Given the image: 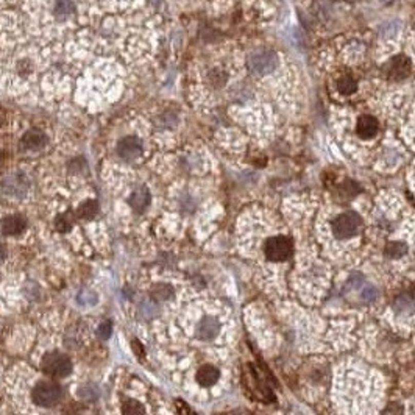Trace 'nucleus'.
Returning <instances> with one entry per match:
<instances>
[{
    "label": "nucleus",
    "mask_w": 415,
    "mask_h": 415,
    "mask_svg": "<svg viewBox=\"0 0 415 415\" xmlns=\"http://www.w3.org/2000/svg\"><path fill=\"white\" fill-rule=\"evenodd\" d=\"M406 251H407L406 244L398 242V241H397V242H390V244H387V247H386V256L390 258V259L401 258Z\"/></svg>",
    "instance_id": "a211bd4d"
},
{
    "label": "nucleus",
    "mask_w": 415,
    "mask_h": 415,
    "mask_svg": "<svg viewBox=\"0 0 415 415\" xmlns=\"http://www.w3.org/2000/svg\"><path fill=\"white\" fill-rule=\"evenodd\" d=\"M393 309L400 315H410L415 312V300L410 298L409 295H401L395 300Z\"/></svg>",
    "instance_id": "2eb2a0df"
},
{
    "label": "nucleus",
    "mask_w": 415,
    "mask_h": 415,
    "mask_svg": "<svg viewBox=\"0 0 415 415\" xmlns=\"http://www.w3.org/2000/svg\"><path fill=\"white\" fill-rule=\"evenodd\" d=\"M220 371L214 365H203L197 371V381L203 387H211L217 383Z\"/></svg>",
    "instance_id": "9b49d317"
},
{
    "label": "nucleus",
    "mask_w": 415,
    "mask_h": 415,
    "mask_svg": "<svg viewBox=\"0 0 415 415\" xmlns=\"http://www.w3.org/2000/svg\"><path fill=\"white\" fill-rule=\"evenodd\" d=\"M117 153L125 161H133V160L139 158V155L142 153V142H141V139L136 137V136L124 137L119 142V145H117Z\"/></svg>",
    "instance_id": "0eeeda50"
},
{
    "label": "nucleus",
    "mask_w": 415,
    "mask_h": 415,
    "mask_svg": "<svg viewBox=\"0 0 415 415\" xmlns=\"http://www.w3.org/2000/svg\"><path fill=\"white\" fill-rule=\"evenodd\" d=\"M5 254H7V251H5V248L0 245V261H4V258H5Z\"/></svg>",
    "instance_id": "c85d7f7f"
},
{
    "label": "nucleus",
    "mask_w": 415,
    "mask_h": 415,
    "mask_svg": "<svg viewBox=\"0 0 415 415\" xmlns=\"http://www.w3.org/2000/svg\"><path fill=\"white\" fill-rule=\"evenodd\" d=\"M97 212H98V205L94 200H88L82 203V206L77 209V214L80 219H92L97 215Z\"/></svg>",
    "instance_id": "f3484780"
},
{
    "label": "nucleus",
    "mask_w": 415,
    "mask_h": 415,
    "mask_svg": "<svg viewBox=\"0 0 415 415\" xmlns=\"http://www.w3.org/2000/svg\"><path fill=\"white\" fill-rule=\"evenodd\" d=\"M0 160H2V153H0Z\"/></svg>",
    "instance_id": "2f4dec72"
},
{
    "label": "nucleus",
    "mask_w": 415,
    "mask_h": 415,
    "mask_svg": "<svg viewBox=\"0 0 415 415\" xmlns=\"http://www.w3.org/2000/svg\"><path fill=\"white\" fill-rule=\"evenodd\" d=\"M148 203H150V192H148L147 187H144V186L142 187H137V189L130 197V205L137 212L145 211V208L148 206Z\"/></svg>",
    "instance_id": "4468645a"
},
{
    "label": "nucleus",
    "mask_w": 415,
    "mask_h": 415,
    "mask_svg": "<svg viewBox=\"0 0 415 415\" xmlns=\"http://www.w3.org/2000/svg\"><path fill=\"white\" fill-rule=\"evenodd\" d=\"M354 89H356V80H353L351 77H344V78H341V82H339V91L345 95L354 92Z\"/></svg>",
    "instance_id": "412c9836"
},
{
    "label": "nucleus",
    "mask_w": 415,
    "mask_h": 415,
    "mask_svg": "<svg viewBox=\"0 0 415 415\" xmlns=\"http://www.w3.org/2000/svg\"><path fill=\"white\" fill-rule=\"evenodd\" d=\"M122 413L124 415H142L144 406L136 400H127L122 406Z\"/></svg>",
    "instance_id": "6ab92c4d"
},
{
    "label": "nucleus",
    "mask_w": 415,
    "mask_h": 415,
    "mask_svg": "<svg viewBox=\"0 0 415 415\" xmlns=\"http://www.w3.org/2000/svg\"><path fill=\"white\" fill-rule=\"evenodd\" d=\"M264 253H266L267 259L273 262L286 261L292 253V242L284 236L270 238L269 241H266V245H264Z\"/></svg>",
    "instance_id": "39448f33"
},
{
    "label": "nucleus",
    "mask_w": 415,
    "mask_h": 415,
    "mask_svg": "<svg viewBox=\"0 0 415 415\" xmlns=\"http://www.w3.org/2000/svg\"><path fill=\"white\" fill-rule=\"evenodd\" d=\"M250 69L258 75H267L272 73L278 67V55L273 50L262 49L254 52L250 56Z\"/></svg>",
    "instance_id": "20e7f679"
},
{
    "label": "nucleus",
    "mask_w": 415,
    "mask_h": 415,
    "mask_svg": "<svg viewBox=\"0 0 415 415\" xmlns=\"http://www.w3.org/2000/svg\"><path fill=\"white\" fill-rule=\"evenodd\" d=\"M111 332H112V325L111 322H103L98 329H97V335L102 339V341H108V339L111 337Z\"/></svg>",
    "instance_id": "b1692460"
},
{
    "label": "nucleus",
    "mask_w": 415,
    "mask_h": 415,
    "mask_svg": "<svg viewBox=\"0 0 415 415\" xmlns=\"http://www.w3.org/2000/svg\"><path fill=\"white\" fill-rule=\"evenodd\" d=\"M55 11H56V14L67 16L73 11V4L70 2V0H56Z\"/></svg>",
    "instance_id": "5701e85b"
},
{
    "label": "nucleus",
    "mask_w": 415,
    "mask_h": 415,
    "mask_svg": "<svg viewBox=\"0 0 415 415\" xmlns=\"http://www.w3.org/2000/svg\"><path fill=\"white\" fill-rule=\"evenodd\" d=\"M31 397H33V401L37 406L52 407L56 403H60V400L63 397V392H61V387L58 384L50 383V381H44V383L36 384V387L33 389Z\"/></svg>",
    "instance_id": "f03ea898"
},
{
    "label": "nucleus",
    "mask_w": 415,
    "mask_h": 415,
    "mask_svg": "<svg viewBox=\"0 0 415 415\" xmlns=\"http://www.w3.org/2000/svg\"><path fill=\"white\" fill-rule=\"evenodd\" d=\"M78 301L82 305H95L97 301V295L91 290H85L78 295Z\"/></svg>",
    "instance_id": "a878e982"
},
{
    "label": "nucleus",
    "mask_w": 415,
    "mask_h": 415,
    "mask_svg": "<svg viewBox=\"0 0 415 415\" xmlns=\"http://www.w3.org/2000/svg\"><path fill=\"white\" fill-rule=\"evenodd\" d=\"M25 219L22 215H8L2 220V233L7 236L19 234L25 230Z\"/></svg>",
    "instance_id": "9d476101"
},
{
    "label": "nucleus",
    "mask_w": 415,
    "mask_h": 415,
    "mask_svg": "<svg viewBox=\"0 0 415 415\" xmlns=\"http://www.w3.org/2000/svg\"><path fill=\"white\" fill-rule=\"evenodd\" d=\"M150 295H152V298L156 301V303H161V301H166L173 295V289L169 284H156L152 287Z\"/></svg>",
    "instance_id": "dca6fc26"
},
{
    "label": "nucleus",
    "mask_w": 415,
    "mask_h": 415,
    "mask_svg": "<svg viewBox=\"0 0 415 415\" xmlns=\"http://www.w3.org/2000/svg\"><path fill=\"white\" fill-rule=\"evenodd\" d=\"M407 295H409L410 298H413V300H415V284L412 286V289H410V292H409Z\"/></svg>",
    "instance_id": "c756f323"
},
{
    "label": "nucleus",
    "mask_w": 415,
    "mask_h": 415,
    "mask_svg": "<svg viewBox=\"0 0 415 415\" xmlns=\"http://www.w3.org/2000/svg\"><path fill=\"white\" fill-rule=\"evenodd\" d=\"M220 331V323L215 317H205L197 328V335L202 341H212V339L219 334Z\"/></svg>",
    "instance_id": "1a4fd4ad"
},
{
    "label": "nucleus",
    "mask_w": 415,
    "mask_h": 415,
    "mask_svg": "<svg viewBox=\"0 0 415 415\" xmlns=\"http://www.w3.org/2000/svg\"><path fill=\"white\" fill-rule=\"evenodd\" d=\"M150 4H153L155 7H158L161 4V0H150Z\"/></svg>",
    "instance_id": "7c9ffc66"
},
{
    "label": "nucleus",
    "mask_w": 415,
    "mask_h": 415,
    "mask_svg": "<svg viewBox=\"0 0 415 415\" xmlns=\"http://www.w3.org/2000/svg\"><path fill=\"white\" fill-rule=\"evenodd\" d=\"M28 189V180L24 173H13L2 183V191L11 197H22Z\"/></svg>",
    "instance_id": "423d86ee"
},
{
    "label": "nucleus",
    "mask_w": 415,
    "mask_h": 415,
    "mask_svg": "<svg viewBox=\"0 0 415 415\" xmlns=\"http://www.w3.org/2000/svg\"><path fill=\"white\" fill-rule=\"evenodd\" d=\"M361 225H362V220L356 212H353V211L344 212L334 219L332 233L337 239H350L359 233Z\"/></svg>",
    "instance_id": "f257e3e1"
},
{
    "label": "nucleus",
    "mask_w": 415,
    "mask_h": 415,
    "mask_svg": "<svg viewBox=\"0 0 415 415\" xmlns=\"http://www.w3.org/2000/svg\"><path fill=\"white\" fill-rule=\"evenodd\" d=\"M361 297H362V300H365V301H374L376 298H378V290H376V287L374 286H371V284H368V283H365L362 287H361Z\"/></svg>",
    "instance_id": "4be33fe9"
},
{
    "label": "nucleus",
    "mask_w": 415,
    "mask_h": 415,
    "mask_svg": "<svg viewBox=\"0 0 415 415\" xmlns=\"http://www.w3.org/2000/svg\"><path fill=\"white\" fill-rule=\"evenodd\" d=\"M410 70V61L406 56H397L387 64V72L392 78H401Z\"/></svg>",
    "instance_id": "f8f14e48"
},
{
    "label": "nucleus",
    "mask_w": 415,
    "mask_h": 415,
    "mask_svg": "<svg viewBox=\"0 0 415 415\" xmlns=\"http://www.w3.org/2000/svg\"><path fill=\"white\" fill-rule=\"evenodd\" d=\"M61 415H83V407L78 403H70L64 407Z\"/></svg>",
    "instance_id": "bb28decb"
},
{
    "label": "nucleus",
    "mask_w": 415,
    "mask_h": 415,
    "mask_svg": "<svg viewBox=\"0 0 415 415\" xmlns=\"http://www.w3.org/2000/svg\"><path fill=\"white\" fill-rule=\"evenodd\" d=\"M393 27H397V25H395V24H387V25H386V28H387V30H383V34H384V36H390V34H393V33H395V31H393Z\"/></svg>",
    "instance_id": "cd10ccee"
},
{
    "label": "nucleus",
    "mask_w": 415,
    "mask_h": 415,
    "mask_svg": "<svg viewBox=\"0 0 415 415\" xmlns=\"http://www.w3.org/2000/svg\"><path fill=\"white\" fill-rule=\"evenodd\" d=\"M43 370L46 374L56 376V378H64L72 371V362L67 356L61 353H47L43 358Z\"/></svg>",
    "instance_id": "7ed1b4c3"
},
{
    "label": "nucleus",
    "mask_w": 415,
    "mask_h": 415,
    "mask_svg": "<svg viewBox=\"0 0 415 415\" xmlns=\"http://www.w3.org/2000/svg\"><path fill=\"white\" fill-rule=\"evenodd\" d=\"M78 395H80V398H82L83 401H94V400H97V397H98V390H97L95 386L88 384V386H83V387L78 390Z\"/></svg>",
    "instance_id": "aec40b11"
},
{
    "label": "nucleus",
    "mask_w": 415,
    "mask_h": 415,
    "mask_svg": "<svg viewBox=\"0 0 415 415\" xmlns=\"http://www.w3.org/2000/svg\"><path fill=\"white\" fill-rule=\"evenodd\" d=\"M47 144V136L41 131V130H28L22 141H21V145L25 148V150H41L43 147H46Z\"/></svg>",
    "instance_id": "6e6552de"
},
{
    "label": "nucleus",
    "mask_w": 415,
    "mask_h": 415,
    "mask_svg": "<svg viewBox=\"0 0 415 415\" xmlns=\"http://www.w3.org/2000/svg\"><path fill=\"white\" fill-rule=\"evenodd\" d=\"M376 133H378V121L371 116H362L358 121V134L361 137H373Z\"/></svg>",
    "instance_id": "ddd939ff"
},
{
    "label": "nucleus",
    "mask_w": 415,
    "mask_h": 415,
    "mask_svg": "<svg viewBox=\"0 0 415 415\" xmlns=\"http://www.w3.org/2000/svg\"><path fill=\"white\" fill-rule=\"evenodd\" d=\"M55 225H56L58 231H67V230H70V226H72V220H70L69 214H64V215L56 219Z\"/></svg>",
    "instance_id": "393cba45"
}]
</instances>
